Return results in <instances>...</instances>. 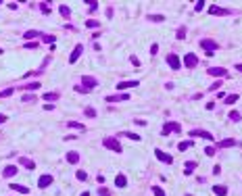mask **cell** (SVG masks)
Wrapping results in <instances>:
<instances>
[{"instance_id":"6da1fadb","label":"cell","mask_w":242,"mask_h":196,"mask_svg":"<svg viewBox=\"0 0 242 196\" xmlns=\"http://www.w3.org/2000/svg\"><path fill=\"white\" fill-rule=\"evenodd\" d=\"M105 148H109V150H115V152H121V150H123V148H121V144L115 140V138H105Z\"/></svg>"},{"instance_id":"7a4b0ae2","label":"cell","mask_w":242,"mask_h":196,"mask_svg":"<svg viewBox=\"0 0 242 196\" xmlns=\"http://www.w3.org/2000/svg\"><path fill=\"white\" fill-rule=\"evenodd\" d=\"M155 157H157L161 163H173V157H171V155H167V152H163L161 148H157V150H155Z\"/></svg>"},{"instance_id":"3957f363","label":"cell","mask_w":242,"mask_h":196,"mask_svg":"<svg viewBox=\"0 0 242 196\" xmlns=\"http://www.w3.org/2000/svg\"><path fill=\"white\" fill-rule=\"evenodd\" d=\"M184 65H186L188 69L196 67V65H198V59H196V54H192V52H190V54H186V57H184Z\"/></svg>"},{"instance_id":"277c9868","label":"cell","mask_w":242,"mask_h":196,"mask_svg":"<svg viewBox=\"0 0 242 196\" xmlns=\"http://www.w3.org/2000/svg\"><path fill=\"white\" fill-rule=\"evenodd\" d=\"M169 132H182L180 123H165V127L161 129V134H163V136H167Z\"/></svg>"},{"instance_id":"5b68a950","label":"cell","mask_w":242,"mask_h":196,"mask_svg":"<svg viewBox=\"0 0 242 196\" xmlns=\"http://www.w3.org/2000/svg\"><path fill=\"white\" fill-rule=\"evenodd\" d=\"M200 48H203V50H207V52L211 54V52L215 50V48H217V44H215L213 40H203V42H200Z\"/></svg>"},{"instance_id":"8992f818","label":"cell","mask_w":242,"mask_h":196,"mask_svg":"<svg viewBox=\"0 0 242 196\" xmlns=\"http://www.w3.org/2000/svg\"><path fill=\"white\" fill-rule=\"evenodd\" d=\"M82 52H84V46H82V44H77V46L73 48V52H71L69 61H71V63H75V61H77V59L82 57Z\"/></svg>"},{"instance_id":"52a82bcc","label":"cell","mask_w":242,"mask_h":196,"mask_svg":"<svg viewBox=\"0 0 242 196\" xmlns=\"http://www.w3.org/2000/svg\"><path fill=\"white\" fill-rule=\"evenodd\" d=\"M130 94H111L107 96V102H119V100H127Z\"/></svg>"},{"instance_id":"ba28073f","label":"cell","mask_w":242,"mask_h":196,"mask_svg":"<svg viewBox=\"0 0 242 196\" xmlns=\"http://www.w3.org/2000/svg\"><path fill=\"white\" fill-rule=\"evenodd\" d=\"M52 180H54L52 175H48V173H46V175H42V177L38 180V186H40V188H48V186L52 184Z\"/></svg>"},{"instance_id":"9c48e42d","label":"cell","mask_w":242,"mask_h":196,"mask_svg":"<svg viewBox=\"0 0 242 196\" xmlns=\"http://www.w3.org/2000/svg\"><path fill=\"white\" fill-rule=\"evenodd\" d=\"M209 75H221V77H226L228 71H226L223 67H211V69H209Z\"/></svg>"},{"instance_id":"30bf717a","label":"cell","mask_w":242,"mask_h":196,"mask_svg":"<svg viewBox=\"0 0 242 196\" xmlns=\"http://www.w3.org/2000/svg\"><path fill=\"white\" fill-rule=\"evenodd\" d=\"M167 63H169L171 69H180V59L175 54H167Z\"/></svg>"},{"instance_id":"8fae6325","label":"cell","mask_w":242,"mask_h":196,"mask_svg":"<svg viewBox=\"0 0 242 196\" xmlns=\"http://www.w3.org/2000/svg\"><path fill=\"white\" fill-rule=\"evenodd\" d=\"M136 86H138L136 79H132V82H119L117 84V90H127V88H136Z\"/></svg>"},{"instance_id":"7c38bea8","label":"cell","mask_w":242,"mask_h":196,"mask_svg":"<svg viewBox=\"0 0 242 196\" xmlns=\"http://www.w3.org/2000/svg\"><path fill=\"white\" fill-rule=\"evenodd\" d=\"M190 136H200V138H205V140H213V136H211L209 132H205V129H192Z\"/></svg>"},{"instance_id":"4fadbf2b","label":"cell","mask_w":242,"mask_h":196,"mask_svg":"<svg viewBox=\"0 0 242 196\" xmlns=\"http://www.w3.org/2000/svg\"><path fill=\"white\" fill-rule=\"evenodd\" d=\"M209 13H211V15H228L230 11H228V9H219V6H215V4H213V6L209 9Z\"/></svg>"},{"instance_id":"5bb4252c","label":"cell","mask_w":242,"mask_h":196,"mask_svg":"<svg viewBox=\"0 0 242 196\" xmlns=\"http://www.w3.org/2000/svg\"><path fill=\"white\" fill-rule=\"evenodd\" d=\"M194 169H196V161H190V163H186V165H184V173H186V175H190Z\"/></svg>"},{"instance_id":"9a60e30c","label":"cell","mask_w":242,"mask_h":196,"mask_svg":"<svg viewBox=\"0 0 242 196\" xmlns=\"http://www.w3.org/2000/svg\"><path fill=\"white\" fill-rule=\"evenodd\" d=\"M67 161L71 165H75V163H79V155L77 152H67Z\"/></svg>"},{"instance_id":"2e32d148","label":"cell","mask_w":242,"mask_h":196,"mask_svg":"<svg viewBox=\"0 0 242 196\" xmlns=\"http://www.w3.org/2000/svg\"><path fill=\"white\" fill-rule=\"evenodd\" d=\"M234 144H236V140H232V138H226V140H221V142H219L221 148H232Z\"/></svg>"},{"instance_id":"e0dca14e","label":"cell","mask_w":242,"mask_h":196,"mask_svg":"<svg viewBox=\"0 0 242 196\" xmlns=\"http://www.w3.org/2000/svg\"><path fill=\"white\" fill-rule=\"evenodd\" d=\"M84 86L88 90H92V88H96V79L94 77H84Z\"/></svg>"},{"instance_id":"ac0fdd59","label":"cell","mask_w":242,"mask_h":196,"mask_svg":"<svg viewBox=\"0 0 242 196\" xmlns=\"http://www.w3.org/2000/svg\"><path fill=\"white\" fill-rule=\"evenodd\" d=\"M17 173V167L15 165H11V167H4V177H13Z\"/></svg>"},{"instance_id":"d6986e66","label":"cell","mask_w":242,"mask_h":196,"mask_svg":"<svg viewBox=\"0 0 242 196\" xmlns=\"http://www.w3.org/2000/svg\"><path fill=\"white\" fill-rule=\"evenodd\" d=\"M115 184H117V188H125V186H127V180H125V175H117Z\"/></svg>"},{"instance_id":"ffe728a7","label":"cell","mask_w":242,"mask_h":196,"mask_svg":"<svg viewBox=\"0 0 242 196\" xmlns=\"http://www.w3.org/2000/svg\"><path fill=\"white\" fill-rule=\"evenodd\" d=\"M213 192H215L217 196H226V194H228V188H226V186H215Z\"/></svg>"},{"instance_id":"44dd1931","label":"cell","mask_w":242,"mask_h":196,"mask_svg":"<svg viewBox=\"0 0 242 196\" xmlns=\"http://www.w3.org/2000/svg\"><path fill=\"white\" fill-rule=\"evenodd\" d=\"M11 188H13L15 192H21V194H27V192H29V188H25V186H19V184H11Z\"/></svg>"},{"instance_id":"7402d4cb","label":"cell","mask_w":242,"mask_h":196,"mask_svg":"<svg viewBox=\"0 0 242 196\" xmlns=\"http://www.w3.org/2000/svg\"><path fill=\"white\" fill-rule=\"evenodd\" d=\"M190 146H192V140H184V142H180V144H178V148L184 152V150H188V148H190Z\"/></svg>"},{"instance_id":"603a6c76","label":"cell","mask_w":242,"mask_h":196,"mask_svg":"<svg viewBox=\"0 0 242 196\" xmlns=\"http://www.w3.org/2000/svg\"><path fill=\"white\" fill-rule=\"evenodd\" d=\"M236 100H238V94H230V96H226L223 102H226V104H234Z\"/></svg>"},{"instance_id":"cb8c5ba5","label":"cell","mask_w":242,"mask_h":196,"mask_svg":"<svg viewBox=\"0 0 242 196\" xmlns=\"http://www.w3.org/2000/svg\"><path fill=\"white\" fill-rule=\"evenodd\" d=\"M57 98H59V94H54V92H48V94H44V100H48V102H50V100H57Z\"/></svg>"},{"instance_id":"d4e9b609","label":"cell","mask_w":242,"mask_h":196,"mask_svg":"<svg viewBox=\"0 0 242 196\" xmlns=\"http://www.w3.org/2000/svg\"><path fill=\"white\" fill-rule=\"evenodd\" d=\"M21 165H25L27 169H34V167H36V163H34V161H29V159H21Z\"/></svg>"},{"instance_id":"484cf974","label":"cell","mask_w":242,"mask_h":196,"mask_svg":"<svg viewBox=\"0 0 242 196\" xmlns=\"http://www.w3.org/2000/svg\"><path fill=\"white\" fill-rule=\"evenodd\" d=\"M59 11H61V15H63V17H69V15H71V11H69V6H67V4H61V9H59Z\"/></svg>"},{"instance_id":"4316f807","label":"cell","mask_w":242,"mask_h":196,"mask_svg":"<svg viewBox=\"0 0 242 196\" xmlns=\"http://www.w3.org/2000/svg\"><path fill=\"white\" fill-rule=\"evenodd\" d=\"M75 177H77L79 182H86V180H88V173H86V171H77V173H75Z\"/></svg>"},{"instance_id":"83f0119b","label":"cell","mask_w":242,"mask_h":196,"mask_svg":"<svg viewBox=\"0 0 242 196\" xmlns=\"http://www.w3.org/2000/svg\"><path fill=\"white\" fill-rule=\"evenodd\" d=\"M25 90H38L40 88V82H32V84H27V86H23Z\"/></svg>"},{"instance_id":"f1b7e54d","label":"cell","mask_w":242,"mask_h":196,"mask_svg":"<svg viewBox=\"0 0 242 196\" xmlns=\"http://www.w3.org/2000/svg\"><path fill=\"white\" fill-rule=\"evenodd\" d=\"M86 27L94 29V27H100V23H98V21H86Z\"/></svg>"},{"instance_id":"f546056e","label":"cell","mask_w":242,"mask_h":196,"mask_svg":"<svg viewBox=\"0 0 242 196\" xmlns=\"http://www.w3.org/2000/svg\"><path fill=\"white\" fill-rule=\"evenodd\" d=\"M38 36V31L36 29H29V31H25V40H32V38H36Z\"/></svg>"},{"instance_id":"4dcf8cb0","label":"cell","mask_w":242,"mask_h":196,"mask_svg":"<svg viewBox=\"0 0 242 196\" xmlns=\"http://www.w3.org/2000/svg\"><path fill=\"white\" fill-rule=\"evenodd\" d=\"M153 194H155V196H167V194H165L159 186H155V188H153Z\"/></svg>"},{"instance_id":"1f68e13d","label":"cell","mask_w":242,"mask_h":196,"mask_svg":"<svg viewBox=\"0 0 242 196\" xmlns=\"http://www.w3.org/2000/svg\"><path fill=\"white\" fill-rule=\"evenodd\" d=\"M69 127H73V129H79V132L84 129V125H82V123H77V121H71V123H69Z\"/></svg>"},{"instance_id":"d6a6232c","label":"cell","mask_w":242,"mask_h":196,"mask_svg":"<svg viewBox=\"0 0 242 196\" xmlns=\"http://www.w3.org/2000/svg\"><path fill=\"white\" fill-rule=\"evenodd\" d=\"M125 138H130V140H134V142H140V136L138 134H123Z\"/></svg>"},{"instance_id":"836d02e7","label":"cell","mask_w":242,"mask_h":196,"mask_svg":"<svg viewBox=\"0 0 242 196\" xmlns=\"http://www.w3.org/2000/svg\"><path fill=\"white\" fill-rule=\"evenodd\" d=\"M205 155H207V157H213V155H215V148H213V146H207V148H205Z\"/></svg>"},{"instance_id":"e575fe53","label":"cell","mask_w":242,"mask_h":196,"mask_svg":"<svg viewBox=\"0 0 242 196\" xmlns=\"http://www.w3.org/2000/svg\"><path fill=\"white\" fill-rule=\"evenodd\" d=\"M84 115H86V117H96V111H94V109H86Z\"/></svg>"},{"instance_id":"d590c367","label":"cell","mask_w":242,"mask_h":196,"mask_svg":"<svg viewBox=\"0 0 242 196\" xmlns=\"http://www.w3.org/2000/svg\"><path fill=\"white\" fill-rule=\"evenodd\" d=\"M11 94H13V88H6V90L0 92V98H2V96H11Z\"/></svg>"},{"instance_id":"8d00e7d4","label":"cell","mask_w":242,"mask_h":196,"mask_svg":"<svg viewBox=\"0 0 242 196\" xmlns=\"http://www.w3.org/2000/svg\"><path fill=\"white\" fill-rule=\"evenodd\" d=\"M186 38V29L182 27V29H178V40H184Z\"/></svg>"},{"instance_id":"74e56055","label":"cell","mask_w":242,"mask_h":196,"mask_svg":"<svg viewBox=\"0 0 242 196\" xmlns=\"http://www.w3.org/2000/svg\"><path fill=\"white\" fill-rule=\"evenodd\" d=\"M230 119H232V121H238V119H240V113L232 111V113H230Z\"/></svg>"},{"instance_id":"f35d334b","label":"cell","mask_w":242,"mask_h":196,"mask_svg":"<svg viewBox=\"0 0 242 196\" xmlns=\"http://www.w3.org/2000/svg\"><path fill=\"white\" fill-rule=\"evenodd\" d=\"M98 196H111V192H109L107 188H100V190H98Z\"/></svg>"},{"instance_id":"ab89813d","label":"cell","mask_w":242,"mask_h":196,"mask_svg":"<svg viewBox=\"0 0 242 196\" xmlns=\"http://www.w3.org/2000/svg\"><path fill=\"white\" fill-rule=\"evenodd\" d=\"M148 19H150V21H163V17H161V15H150Z\"/></svg>"},{"instance_id":"60d3db41","label":"cell","mask_w":242,"mask_h":196,"mask_svg":"<svg viewBox=\"0 0 242 196\" xmlns=\"http://www.w3.org/2000/svg\"><path fill=\"white\" fill-rule=\"evenodd\" d=\"M157 52H159V46L153 44V46H150V54H157Z\"/></svg>"},{"instance_id":"b9f144b4","label":"cell","mask_w":242,"mask_h":196,"mask_svg":"<svg viewBox=\"0 0 242 196\" xmlns=\"http://www.w3.org/2000/svg\"><path fill=\"white\" fill-rule=\"evenodd\" d=\"M203 6H205V2H203V0H198V2H196V6H194V9H196V11H203Z\"/></svg>"},{"instance_id":"7bdbcfd3","label":"cell","mask_w":242,"mask_h":196,"mask_svg":"<svg viewBox=\"0 0 242 196\" xmlns=\"http://www.w3.org/2000/svg\"><path fill=\"white\" fill-rule=\"evenodd\" d=\"M38 46H40L38 42H29V44H25V48H38Z\"/></svg>"},{"instance_id":"ee69618b","label":"cell","mask_w":242,"mask_h":196,"mask_svg":"<svg viewBox=\"0 0 242 196\" xmlns=\"http://www.w3.org/2000/svg\"><path fill=\"white\" fill-rule=\"evenodd\" d=\"M213 173H215V175H217V173H221V167H219V165H215V167H213Z\"/></svg>"},{"instance_id":"f6af8a7d","label":"cell","mask_w":242,"mask_h":196,"mask_svg":"<svg viewBox=\"0 0 242 196\" xmlns=\"http://www.w3.org/2000/svg\"><path fill=\"white\" fill-rule=\"evenodd\" d=\"M40 9H42V13H50V11H48V4H44V2L40 4Z\"/></svg>"},{"instance_id":"bcb514c9","label":"cell","mask_w":242,"mask_h":196,"mask_svg":"<svg viewBox=\"0 0 242 196\" xmlns=\"http://www.w3.org/2000/svg\"><path fill=\"white\" fill-rule=\"evenodd\" d=\"M130 61H132V65H136V67H138V65H140V61H138V59H136V57H132V59H130Z\"/></svg>"},{"instance_id":"7dc6e473","label":"cell","mask_w":242,"mask_h":196,"mask_svg":"<svg viewBox=\"0 0 242 196\" xmlns=\"http://www.w3.org/2000/svg\"><path fill=\"white\" fill-rule=\"evenodd\" d=\"M6 121V115H0V123H4Z\"/></svg>"},{"instance_id":"c3c4849f","label":"cell","mask_w":242,"mask_h":196,"mask_svg":"<svg viewBox=\"0 0 242 196\" xmlns=\"http://www.w3.org/2000/svg\"><path fill=\"white\" fill-rule=\"evenodd\" d=\"M236 69H238V71L242 73V63H240V65H236Z\"/></svg>"},{"instance_id":"681fc988","label":"cell","mask_w":242,"mask_h":196,"mask_svg":"<svg viewBox=\"0 0 242 196\" xmlns=\"http://www.w3.org/2000/svg\"><path fill=\"white\" fill-rule=\"evenodd\" d=\"M79 196H90V194H88V192H82V194H79Z\"/></svg>"},{"instance_id":"f907efd6","label":"cell","mask_w":242,"mask_h":196,"mask_svg":"<svg viewBox=\"0 0 242 196\" xmlns=\"http://www.w3.org/2000/svg\"><path fill=\"white\" fill-rule=\"evenodd\" d=\"M0 54H2V48H0Z\"/></svg>"}]
</instances>
